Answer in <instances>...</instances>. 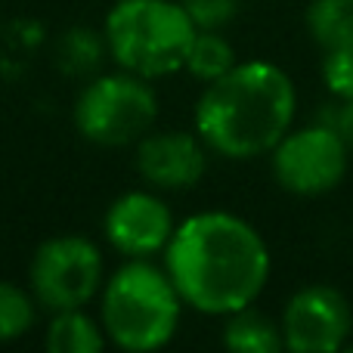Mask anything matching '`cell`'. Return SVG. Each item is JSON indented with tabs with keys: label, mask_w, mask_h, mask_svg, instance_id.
I'll return each instance as SVG.
<instances>
[{
	"label": "cell",
	"mask_w": 353,
	"mask_h": 353,
	"mask_svg": "<svg viewBox=\"0 0 353 353\" xmlns=\"http://www.w3.org/2000/svg\"><path fill=\"white\" fill-rule=\"evenodd\" d=\"M165 270L183 304L230 316L257 301L270 279V251L248 220L226 211L186 217L165 248Z\"/></svg>",
	"instance_id": "6da1fadb"
},
{
	"label": "cell",
	"mask_w": 353,
	"mask_h": 353,
	"mask_svg": "<svg viewBox=\"0 0 353 353\" xmlns=\"http://www.w3.org/2000/svg\"><path fill=\"white\" fill-rule=\"evenodd\" d=\"M294 84L273 62H236L195 103V134L232 161L273 152L294 118Z\"/></svg>",
	"instance_id": "7a4b0ae2"
},
{
	"label": "cell",
	"mask_w": 353,
	"mask_h": 353,
	"mask_svg": "<svg viewBox=\"0 0 353 353\" xmlns=\"http://www.w3.org/2000/svg\"><path fill=\"white\" fill-rule=\"evenodd\" d=\"M180 310L183 298L168 270L149 263V257H130L103 285L99 323L115 347L149 353L174 338Z\"/></svg>",
	"instance_id": "3957f363"
},
{
	"label": "cell",
	"mask_w": 353,
	"mask_h": 353,
	"mask_svg": "<svg viewBox=\"0 0 353 353\" xmlns=\"http://www.w3.org/2000/svg\"><path fill=\"white\" fill-rule=\"evenodd\" d=\"M195 22L174 0H118L105 16V50L121 72L165 78L186 65Z\"/></svg>",
	"instance_id": "277c9868"
},
{
	"label": "cell",
	"mask_w": 353,
	"mask_h": 353,
	"mask_svg": "<svg viewBox=\"0 0 353 353\" xmlns=\"http://www.w3.org/2000/svg\"><path fill=\"white\" fill-rule=\"evenodd\" d=\"M159 118V97L140 74H103L81 90L74 128L97 146L140 143Z\"/></svg>",
	"instance_id": "5b68a950"
},
{
	"label": "cell",
	"mask_w": 353,
	"mask_h": 353,
	"mask_svg": "<svg viewBox=\"0 0 353 353\" xmlns=\"http://www.w3.org/2000/svg\"><path fill=\"white\" fill-rule=\"evenodd\" d=\"M103 288V254L84 236H56L34 251L31 292L50 313L81 310Z\"/></svg>",
	"instance_id": "8992f818"
},
{
	"label": "cell",
	"mask_w": 353,
	"mask_h": 353,
	"mask_svg": "<svg viewBox=\"0 0 353 353\" xmlns=\"http://www.w3.org/2000/svg\"><path fill=\"white\" fill-rule=\"evenodd\" d=\"M350 149L325 124L285 134L273 149V174L294 195H323L347 174Z\"/></svg>",
	"instance_id": "52a82bcc"
},
{
	"label": "cell",
	"mask_w": 353,
	"mask_h": 353,
	"mask_svg": "<svg viewBox=\"0 0 353 353\" xmlns=\"http://www.w3.org/2000/svg\"><path fill=\"white\" fill-rule=\"evenodd\" d=\"M353 329L350 304L332 285H307L282 313V338L294 353H335Z\"/></svg>",
	"instance_id": "ba28073f"
},
{
	"label": "cell",
	"mask_w": 353,
	"mask_h": 353,
	"mask_svg": "<svg viewBox=\"0 0 353 353\" xmlns=\"http://www.w3.org/2000/svg\"><path fill=\"white\" fill-rule=\"evenodd\" d=\"M176 223L174 214L152 192H124L105 211V239L124 257H152L168 248Z\"/></svg>",
	"instance_id": "9c48e42d"
},
{
	"label": "cell",
	"mask_w": 353,
	"mask_h": 353,
	"mask_svg": "<svg viewBox=\"0 0 353 353\" xmlns=\"http://www.w3.org/2000/svg\"><path fill=\"white\" fill-rule=\"evenodd\" d=\"M199 134L161 130L146 134L137 146V171L146 183L159 189H192L205 176L208 155Z\"/></svg>",
	"instance_id": "30bf717a"
},
{
	"label": "cell",
	"mask_w": 353,
	"mask_h": 353,
	"mask_svg": "<svg viewBox=\"0 0 353 353\" xmlns=\"http://www.w3.org/2000/svg\"><path fill=\"white\" fill-rule=\"evenodd\" d=\"M105 329L93 316H87L84 307L81 310H59L53 313L47 325V344L50 353H99L105 347Z\"/></svg>",
	"instance_id": "8fae6325"
},
{
	"label": "cell",
	"mask_w": 353,
	"mask_h": 353,
	"mask_svg": "<svg viewBox=\"0 0 353 353\" xmlns=\"http://www.w3.org/2000/svg\"><path fill=\"white\" fill-rule=\"evenodd\" d=\"M223 344L232 353H276L285 347V338L273 319L245 307V310L230 313V323L223 329Z\"/></svg>",
	"instance_id": "7c38bea8"
},
{
	"label": "cell",
	"mask_w": 353,
	"mask_h": 353,
	"mask_svg": "<svg viewBox=\"0 0 353 353\" xmlns=\"http://www.w3.org/2000/svg\"><path fill=\"white\" fill-rule=\"evenodd\" d=\"M232 65H236V50H232V43L223 34H217V31H195L186 65H183L192 78L211 84V81L223 78Z\"/></svg>",
	"instance_id": "4fadbf2b"
},
{
	"label": "cell",
	"mask_w": 353,
	"mask_h": 353,
	"mask_svg": "<svg viewBox=\"0 0 353 353\" xmlns=\"http://www.w3.org/2000/svg\"><path fill=\"white\" fill-rule=\"evenodd\" d=\"M307 28L325 50L353 41V0H313L307 10Z\"/></svg>",
	"instance_id": "5bb4252c"
},
{
	"label": "cell",
	"mask_w": 353,
	"mask_h": 353,
	"mask_svg": "<svg viewBox=\"0 0 353 353\" xmlns=\"http://www.w3.org/2000/svg\"><path fill=\"white\" fill-rule=\"evenodd\" d=\"M37 301L12 282H0V344L16 341L34 325Z\"/></svg>",
	"instance_id": "9a60e30c"
},
{
	"label": "cell",
	"mask_w": 353,
	"mask_h": 353,
	"mask_svg": "<svg viewBox=\"0 0 353 353\" xmlns=\"http://www.w3.org/2000/svg\"><path fill=\"white\" fill-rule=\"evenodd\" d=\"M323 81L335 97H341V99L353 97V41L341 43V47L325 50Z\"/></svg>",
	"instance_id": "2e32d148"
},
{
	"label": "cell",
	"mask_w": 353,
	"mask_h": 353,
	"mask_svg": "<svg viewBox=\"0 0 353 353\" xmlns=\"http://www.w3.org/2000/svg\"><path fill=\"white\" fill-rule=\"evenodd\" d=\"M199 31H217L236 16L239 0H180Z\"/></svg>",
	"instance_id": "e0dca14e"
},
{
	"label": "cell",
	"mask_w": 353,
	"mask_h": 353,
	"mask_svg": "<svg viewBox=\"0 0 353 353\" xmlns=\"http://www.w3.org/2000/svg\"><path fill=\"white\" fill-rule=\"evenodd\" d=\"M59 53L72 59V72H84L93 62H99V41L87 28H74L72 34H65Z\"/></svg>",
	"instance_id": "ac0fdd59"
},
{
	"label": "cell",
	"mask_w": 353,
	"mask_h": 353,
	"mask_svg": "<svg viewBox=\"0 0 353 353\" xmlns=\"http://www.w3.org/2000/svg\"><path fill=\"white\" fill-rule=\"evenodd\" d=\"M319 124H325V128H332L338 137H341V143L353 152V97L350 99H341L338 97V103H329L323 109V118H319Z\"/></svg>",
	"instance_id": "d6986e66"
}]
</instances>
